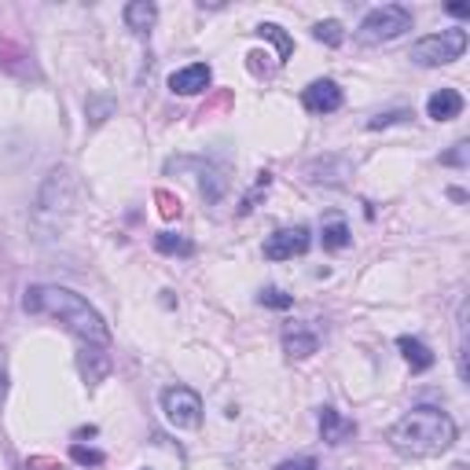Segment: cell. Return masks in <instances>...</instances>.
I'll use <instances>...</instances> for the list:
<instances>
[{
  "label": "cell",
  "mask_w": 470,
  "mask_h": 470,
  "mask_svg": "<svg viewBox=\"0 0 470 470\" xmlns=\"http://www.w3.org/2000/svg\"><path fill=\"white\" fill-rule=\"evenodd\" d=\"M22 309L30 317H48L59 320L82 345H110V327L103 324L100 312L66 287H52V283H33L22 294Z\"/></svg>",
  "instance_id": "6da1fadb"
},
{
  "label": "cell",
  "mask_w": 470,
  "mask_h": 470,
  "mask_svg": "<svg viewBox=\"0 0 470 470\" xmlns=\"http://www.w3.org/2000/svg\"><path fill=\"white\" fill-rule=\"evenodd\" d=\"M456 419L434 405H419L412 412H405L394 426H389V448L408 456V459H430V456H441L456 445Z\"/></svg>",
  "instance_id": "7a4b0ae2"
},
{
  "label": "cell",
  "mask_w": 470,
  "mask_h": 470,
  "mask_svg": "<svg viewBox=\"0 0 470 470\" xmlns=\"http://www.w3.org/2000/svg\"><path fill=\"white\" fill-rule=\"evenodd\" d=\"M463 52H466V30L448 26L441 33H430V37H422V41H415L408 59L415 66H448V63L463 59Z\"/></svg>",
  "instance_id": "3957f363"
},
{
  "label": "cell",
  "mask_w": 470,
  "mask_h": 470,
  "mask_svg": "<svg viewBox=\"0 0 470 470\" xmlns=\"http://www.w3.org/2000/svg\"><path fill=\"white\" fill-rule=\"evenodd\" d=\"M408 30H412V8L382 4V8L364 15V22L357 26V41L361 45H386V41H397V37L408 33Z\"/></svg>",
  "instance_id": "277c9868"
},
{
  "label": "cell",
  "mask_w": 470,
  "mask_h": 470,
  "mask_svg": "<svg viewBox=\"0 0 470 470\" xmlns=\"http://www.w3.org/2000/svg\"><path fill=\"white\" fill-rule=\"evenodd\" d=\"M162 412L177 430H195L203 422V397L191 386H166L162 389Z\"/></svg>",
  "instance_id": "5b68a950"
},
{
  "label": "cell",
  "mask_w": 470,
  "mask_h": 470,
  "mask_svg": "<svg viewBox=\"0 0 470 470\" xmlns=\"http://www.w3.org/2000/svg\"><path fill=\"white\" fill-rule=\"evenodd\" d=\"M309 247H312L309 228H305V224H294V228H280V231L268 235L265 257H268V261H291V257H301Z\"/></svg>",
  "instance_id": "8992f818"
},
{
  "label": "cell",
  "mask_w": 470,
  "mask_h": 470,
  "mask_svg": "<svg viewBox=\"0 0 470 470\" xmlns=\"http://www.w3.org/2000/svg\"><path fill=\"white\" fill-rule=\"evenodd\" d=\"M342 89L338 82H331V77H320V82H312L305 92H301V103L309 114H335L342 107Z\"/></svg>",
  "instance_id": "52a82bcc"
},
{
  "label": "cell",
  "mask_w": 470,
  "mask_h": 470,
  "mask_svg": "<svg viewBox=\"0 0 470 470\" xmlns=\"http://www.w3.org/2000/svg\"><path fill=\"white\" fill-rule=\"evenodd\" d=\"M210 77H213V70H210L206 63H191V66L170 74V89H173L177 96H199V92L210 89Z\"/></svg>",
  "instance_id": "ba28073f"
},
{
  "label": "cell",
  "mask_w": 470,
  "mask_h": 470,
  "mask_svg": "<svg viewBox=\"0 0 470 470\" xmlns=\"http://www.w3.org/2000/svg\"><path fill=\"white\" fill-rule=\"evenodd\" d=\"M320 438L327 445H345L349 438H357V422L338 415L335 408H320Z\"/></svg>",
  "instance_id": "9c48e42d"
},
{
  "label": "cell",
  "mask_w": 470,
  "mask_h": 470,
  "mask_svg": "<svg viewBox=\"0 0 470 470\" xmlns=\"http://www.w3.org/2000/svg\"><path fill=\"white\" fill-rule=\"evenodd\" d=\"M320 349V338L312 335V331H305L301 324H287V331H283V352L291 361H305V357H312V352Z\"/></svg>",
  "instance_id": "30bf717a"
},
{
  "label": "cell",
  "mask_w": 470,
  "mask_h": 470,
  "mask_svg": "<svg viewBox=\"0 0 470 470\" xmlns=\"http://www.w3.org/2000/svg\"><path fill=\"white\" fill-rule=\"evenodd\" d=\"M77 364H82L85 382L96 386L110 371V352H107V345H82V352H77Z\"/></svg>",
  "instance_id": "8fae6325"
},
{
  "label": "cell",
  "mask_w": 470,
  "mask_h": 470,
  "mask_svg": "<svg viewBox=\"0 0 470 470\" xmlns=\"http://www.w3.org/2000/svg\"><path fill=\"white\" fill-rule=\"evenodd\" d=\"M426 114L434 118V122H452V118L463 114V96L456 89H438L426 100Z\"/></svg>",
  "instance_id": "7c38bea8"
},
{
  "label": "cell",
  "mask_w": 470,
  "mask_h": 470,
  "mask_svg": "<svg viewBox=\"0 0 470 470\" xmlns=\"http://www.w3.org/2000/svg\"><path fill=\"white\" fill-rule=\"evenodd\" d=\"M397 349L405 352V361H408V368H412V371H430V368L438 364V357L430 352V345H426L422 338L401 335V338H397Z\"/></svg>",
  "instance_id": "4fadbf2b"
},
{
  "label": "cell",
  "mask_w": 470,
  "mask_h": 470,
  "mask_svg": "<svg viewBox=\"0 0 470 470\" xmlns=\"http://www.w3.org/2000/svg\"><path fill=\"white\" fill-rule=\"evenodd\" d=\"M154 19H159V8H154L151 0H133V4H126V26L133 33H147L154 26Z\"/></svg>",
  "instance_id": "5bb4252c"
},
{
  "label": "cell",
  "mask_w": 470,
  "mask_h": 470,
  "mask_svg": "<svg viewBox=\"0 0 470 470\" xmlns=\"http://www.w3.org/2000/svg\"><path fill=\"white\" fill-rule=\"evenodd\" d=\"M254 33H257V37H265V41H272V45H276V52H280V56H276V63H280V66H283V63L294 56V41H291V37H287V33H283L276 22H261Z\"/></svg>",
  "instance_id": "9a60e30c"
},
{
  "label": "cell",
  "mask_w": 470,
  "mask_h": 470,
  "mask_svg": "<svg viewBox=\"0 0 470 470\" xmlns=\"http://www.w3.org/2000/svg\"><path fill=\"white\" fill-rule=\"evenodd\" d=\"M349 239H352V231H349V224H345L342 217H331V221L324 224V231H320L324 250H345Z\"/></svg>",
  "instance_id": "2e32d148"
},
{
  "label": "cell",
  "mask_w": 470,
  "mask_h": 470,
  "mask_svg": "<svg viewBox=\"0 0 470 470\" xmlns=\"http://www.w3.org/2000/svg\"><path fill=\"white\" fill-rule=\"evenodd\" d=\"M154 250H159V254H177V257H191V254H195V243L187 239V235L162 231V235H154Z\"/></svg>",
  "instance_id": "e0dca14e"
},
{
  "label": "cell",
  "mask_w": 470,
  "mask_h": 470,
  "mask_svg": "<svg viewBox=\"0 0 470 470\" xmlns=\"http://www.w3.org/2000/svg\"><path fill=\"white\" fill-rule=\"evenodd\" d=\"M312 37H317L320 45H327V48H338L345 41V26L338 19H324V22L312 26Z\"/></svg>",
  "instance_id": "ac0fdd59"
},
{
  "label": "cell",
  "mask_w": 470,
  "mask_h": 470,
  "mask_svg": "<svg viewBox=\"0 0 470 470\" xmlns=\"http://www.w3.org/2000/svg\"><path fill=\"white\" fill-rule=\"evenodd\" d=\"M199 177H203V195L210 203H221V195H224V177L213 170V166H199Z\"/></svg>",
  "instance_id": "d6986e66"
},
{
  "label": "cell",
  "mask_w": 470,
  "mask_h": 470,
  "mask_svg": "<svg viewBox=\"0 0 470 470\" xmlns=\"http://www.w3.org/2000/svg\"><path fill=\"white\" fill-rule=\"evenodd\" d=\"M154 203H159V213L166 217V221H177L180 217V199H177V195L173 191H166V187H159V191H154Z\"/></svg>",
  "instance_id": "ffe728a7"
},
{
  "label": "cell",
  "mask_w": 470,
  "mask_h": 470,
  "mask_svg": "<svg viewBox=\"0 0 470 470\" xmlns=\"http://www.w3.org/2000/svg\"><path fill=\"white\" fill-rule=\"evenodd\" d=\"M257 305H265V309H291V305H294V298H291V294H283L280 287H265V291L257 294Z\"/></svg>",
  "instance_id": "44dd1931"
},
{
  "label": "cell",
  "mask_w": 470,
  "mask_h": 470,
  "mask_svg": "<svg viewBox=\"0 0 470 470\" xmlns=\"http://www.w3.org/2000/svg\"><path fill=\"white\" fill-rule=\"evenodd\" d=\"M466 162H470V144L466 140H459L452 151H445L441 154V166H456V170H466Z\"/></svg>",
  "instance_id": "7402d4cb"
},
{
  "label": "cell",
  "mask_w": 470,
  "mask_h": 470,
  "mask_svg": "<svg viewBox=\"0 0 470 470\" xmlns=\"http://www.w3.org/2000/svg\"><path fill=\"white\" fill-rule=\"evenodd\" d=\"M70 459H74L77 466H100L107 456L96 452V448H85V445H70Z\"/></svg>",
  "instance_id": "603a6c76"
},
{
  "label": "cell",
  "mask_w": 470,
  "mask_h": 470,
  "mask_svg": "<svg viewBox=\"0 0 470 470\" xmlns=\"http://www.w3.org/2000/svg\"><path fill=\"white\" fill-rule=\"evenodd\" d=\"M405 118H412V110H386V114L371 118V122H368V129H386V126H397V122H405Z\"/></svg>",
  "instance_id": "cb8c5ba5"
},
{
  "label": "cell",
  "mask_w": 470,
  "mask_h": 470,
  "mask_svg": "<svg viewBox=\"0 0 470 470\" xmlns=\"http://www.w3.org/2000/svg\"><path fill=\"white\" fill-rule=\"evenodd\" d=\"M114 110V103H107V100H92L89 103V118H92V126H100V122H107V114Z\"/></svg>",
  "instance_id": "d4e9b609"
},
{
  "label": "cell",
  "mask_w": 470,
  "mask_h": 470,
  "mask_svg": "<svg viewBox=\"0 0 470 470\" xmlns=\"http://www.w3.org/2000/svg\"><path fill=\"white\" fill-rule=\"evenodd\" d=\"M8 401V349L0 345V405Z\"/></svg>",
  "instance_id": "484cf974"
},
{
  "label": "cell",
  "mask_w": 470,
  "mask_h": 470,
  "mask_svg": "<svg viewBox=\"0 0 470 470\" xmlns=\"http://www.w3.org/2000/svg\"><path fill=\"white\" fill-rule=\"evenodd\" d=\"M276 470H317V459H312V456H301V459H287V463H280Z\"/></svg>",
  "instance_id": "4316f807"
},
{
  "label": "cell",
  "mask_w": 470,
  "mask_h": 470,
  "mask_svg": "<svg viewBox=\"0 0 470 470\" xmlns=\"http://www.w3.org/2000/svg\"><path fill=\"white\" fill-rule=\"evenodd\" d=\"M26 470H63V466H59L56 459H30Z\"/></svg>",
  "instance_id": "83f0119b"
},
{
  "label": "cell",
  "mask_w": 470,
  "mask_h": 470,
  "mask_svg": "<svg viewBox=\"0 0 470 470\" xmlns=\"http://www.w3.org/2000/svg\"><path fill=\"white\" fill-rule=\"evenodd\" d=\"M448 15H456V19H466V15H470V4H448Z\"/></svg>",
  "instance_id": "f1b7e54d"
},
{
  "label": "cell",
  "mask_w": 470,
  "mask_h": 470,
  "mask_svg": "<svg viewBox=\"0 0 470 470\" xmlns=\"http://www.w3.org/2000/svg\"><path fill=\"white\" fill-rule=\"evenodd\" d=\"M228 100H231V96H228V92H221L213 103H206V110H221V107H228ZM206 110H203V114H206Z\"/></svg>",
  "instance_id": "f546056e"
},
{
  "label": "cell",
  "mask_w": 470,
  "mask_h": 470,
  "mask_svg": "<svg viewBox=\"0 0 470 470\" xmlns=\"http://www.w3.org/2000/svg\"><path fill=\"white\" fill-rule=\"evenodd\" d=\"M459 470H466V466H459Z\"/></svg>",
  "instance_id": "4dcf8cb0"
}]
</instances>
